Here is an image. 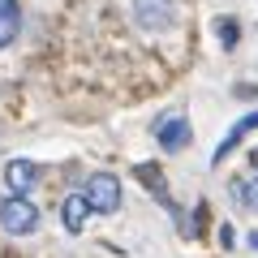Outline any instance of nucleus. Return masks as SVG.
I'll return each instance as SVG.
<instances>
[{
	"label": "nucleus",
	"instance_id": "obj_9",
	"mask_svg": "<svg viewBox=\"0 0 258 258\" xmlns=\"http://www.w3.org/2000/svg\"><path fill=\"white\" fill-rule=\"evenodd\" d=\"M22 35V5L18 0H0V52Z\"/></svg>",
	"mask_w": 258,
	"mask_h": 258
},
{
	"label": "nucleus",
	"instance_id": "obj_14",
	"mask_svg": "<svg viewBox=\"0 0 258 258\" xmlns=\"http://www.w3.org/2000/svg\"><path fill=\"white\" fill-rule=\"evenodd\" d=\"M249 245H254V249H258V232H249Z\"/></svg>",
	"mask_w": 258,
	"mask_h": 258
},
{
	"label": "nucleus",
	"instance_id": "obj_4",
	"mask_svg": "<svg viewBox=\"0 0 258 258\" xmlns=\"http://www.w3.org/2000/svg\"><path fill=\"white\" fill-rule=\"evenodd\" d=\"M134 176H138V181L147 185L151 194H155L159 203L168 207V215L176 220V228H181V237H189V224H185V211L176 207V198H172V194H168V185H164V172H159V164H151V159H147V164H134Z\"/></svg>",
	"mask_w": 258,
	"mask_h": 258
},
{
	"label": "nucleus",
	"instance_id": "obj_3",
	"mask_svg": "<svg viewBox=\"0 0 258 258\" xmlns=\"http://www.w3.org/2000/svg\"><path fill=\"white\" fill-rule=\"evenodd\" d=\"M129 18L147 35H164L176 22V0H129Z\"/></svg>",
	"mask_w": 258,
	"mask_h": 258
},
{
	"label": "nucleus",
	"instance_id": "obj_8",
	"mask_svg": "<svg viewBox=\"0 0 258 258\" xmlns=\"http://www.w3.org/2000/svg\"><path fill=\"white\" fill-rule=\"evenodd\" d=\"M86 220H91V211H86L82 194H64V203H60V224H64V232L78 237V232L86 228Z\"/></svg>",
	"mask_w": 258,
	"mask_h": 258
},
{
	"label": "nucleus",
	"instance_id": "obj_13",
	"mask_svg": "<svg viewBox=\"0 0 258 258\" xmlns=\"http://www.w3.org/2000/svg\"><path fill=\"white\" fill-rule=\"evenodd\" d=\"M249 164H254V176H258V147L249 151Z\"/></svg>",
	"mask_w": 258,
	"mask_h": 258
},
{
	"label": "nucleus",
	"instance_id": "obj_11",
	"mask_svg": "<svg viewBox=\"0 0 258 258\" xmlns=\"http://www.w3.org/2000/svg\"><path fill=\"white\" fill-rule=\"evenodd\" d=\"M215 26H220V43H224V52H232V47H237V39H241V26H237L232 18H220Z\"/></svg>",
	"mask_w": 258,
	"mask_h": 258
},
{
	"label": "nucleus",
	"instance_id": "obj_12",
	"mask_svg": "<svg viewBox=\"0 0 258 258\" xmlns=\"http://www.w3.org/2000/svg\"><path fill=\"white\" fill-rule=\"evenodd\" d=\"M220 241H224V249H232V241H237V237H232V228H228V224L220 228Z\"/></svg>",
	"mask_w": 258,
	"mask_h": 258
},
{
	"label": "nucleus",
	"instance_id": "obj_1",
	"mask_svg": "<svg viewBox=\"0 0 258 258\" xmlns=\"http://www.w3.org/2000/svg\"><path fill=\"white\" fill-rule=\"evenodd\" d=\"M82 203H86L91 215H116L120 203H125V185H120V176L108 172V168H103V172H91L86 185H82Z\"/></svg>",
	"mask_w": 258,
	"mask_h": 258
},
{
	"label": "nucleus",
	"instance_id": "obj_10",
	"mask_svg": "<svg viewBox=\"0 0 258 258\" xmlns=\"http://www.w3.org/2000/svg\"><path fill=\"white\" fill-rule=\"evenodd\" d=\"M228 194H232V203H237L241 211H254L258 215V176H232Z\"/></svg>",
	"mask_w": 258,
	"mask_h": 258
},
{
	"label": "nucleus",
	"instance_id": "obj_6",
	"mask_svg": "<svg viewBox=\"0 0 258 258\" xmlns=\"http://www.w3.org/2000/svg\"><path fill=\"white\" fill-rule=\"evenodd\" d=\"M5 185H9L13 198H26V194L39 185V164H35V159H26V155L5 159Z\"/></svg>",
	"mask_w": 258,
	"mask_h": 258
},
{
	"label": "nucleus",
	"instance_id": "obj_7",
	"mask_svg": "<svg viewBox=\"0 0 258 258\" xmlns=\"http://www.w3.org/2000/svg\"><path fill=\"white\" fill-rule=\"evenodd\" d=\"M254 129H258V108H249V112H245V116H241V120H232V129H228V134H224V142H220V147H215L211 164H224V159H228L232 151L241 147V138H245V134H254Z\"/></svg>",
	"mask_w": 258,
	"mask_h": 258
},
{
	"label": "nucleus",
	"instance_id": "obj_2",
	"mask_svg": "<svg viewBox=\"0 0 258 258\" xmlns=\"http://www.w3.org/2000/svg\"><path fill=\"white\" fill-rule=\"evenodd\" d=\"M0 228L9 232V237H30V232H39V207L30 203V198L5 194V198H0Z\"/></svg>",
	"mask_w": 258,
	"mask_h": 258
},
{
	"label": "nucleus",
	"instance_id": "obj_5",
	"mask_svg": "<svg viewBox=\"0 0 258 258\" xmlns=\"http://www.w3.org/2000/svg\"><path fill=\"white\" fill-rule=\"evenodd\" d=\"M155 142H159L164 151H172V155L189 151V142H194V125H189V116H185V112L164 116V120L155 125Z\"/></svg>",
	"mask_w": 258,
	"mask_h": 258
}]
</instances>
